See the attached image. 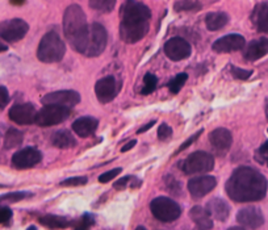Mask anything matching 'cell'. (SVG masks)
<instances>
[{
	"label": "cell",
	"mask_w": 268,
	"mask_h": 230,
	"mask_svg": "<svg viewBox=\"0 0 268 230\" xmlns=\"http://www.w3.org/2000/svg\"><path fill=\"white\" fill-rule=\"evenodd\" d=\"M268 182L262 172L248 166L234 170L225 184L227 196L236 203H253L264 199Z\"/></svg>",
	"instance_id": "6da1fadb"
},
{
	"label": "cell",
	"mask_w": 268,
	"mask_h": 230,
	"mask_svg": "<svg viewBox=\"0 0 268 230\" xmlns=\"http://www.w3.org/2000/svg\"><path fill=\"white\" fill-rule=\"evenodd\" d=\"M151 12L145 4L128 0L121 7L120 36L126 44H136L146 36L150 28Z\"/></svg>",
	"instance_id": "7a4b0ae2"
},
{
	"label": "cell",
	"mask_w": 268,
	"mask_h": 230,
	"mask_svg": "<svg viewBox=\"0 0 268 230\" xmlns=\"http://www.w3.org/2000/svg\"><path fill=\"white\" fill-rule=\"evenodd\" d=\"M108 34L105 28L99 23L88 25L86 33L75 42L72 48L86 57H99L107 48Z\"/></svg>",
	"instance_id": "3957f363"
},
{
	"label": "cell",
	"mask_w": 268,
	"mask_h": 230,
	"mask_svg": "<svg viewBox=\"0 0 268 230\" xmlns=\"http://www.w3.org/2000/svg\"><path fill=\"white\" fill-rule=\"evenodd\" d=\"M87 28L88 24H87V17L83 9L78 4L67 7L63 15V33L66 39L71 42V45H74L75 42L83 36Z\"/></svg>",
	"instance_id": "277c9868"
},
{
	"label": "cell",
	"mask_w": 268,
	"mask_h": 230,
	"mask_svg": "<svg viewBox=\"0 0 268 230\" xmlns=\"http://www.w3.org/2000/svg\"><path fill=\"white\" fill-rule=\"evenodd\" d=\"M66 53V46L58 33L48 32L40 41L39 49H37V58L41 62L53 63L60 62Z\"/></svg>",
	"instance_id": "5b68a950"
},
{
	"label": "cell",
	"mask_w": 268,
	"mask_h": 230,
	"mask_svg": "<svg viewBox=\"0 0 268 230\" xmlns=\"http://www.w3.org/2000/svg\"><path fill=\"white\" fill-rule=\"evenodd\" d=\"M152 216L162 222H173L182 215V208L176 201L168 197H157L150 204Z\"/></svg>",
	"instance_id": "8992f818"
},
{
	"label": "cell",
	"mask_w": 268,
	"mask_h": 230,
	"mask_svg": "<svg viewBox=\"0 0 268 230\" xmlns=\"http://www.w3.org/2000/svg\"><path fill=\"white\" fill-rule=\"evenodd\" d=\"M215 159L212 154L206 151H195L187 157L182 163L183 172L187 175H196V174H205L213 170Z\"/></svg>",
	"instance_id": "52a82bcc"
},
{
	"label": "cell",
	"mask_w": 268,
	"mask_h": 230,
	"mask_svg": "<svg viewBox=\"0 0 268 230\" xmlns=\"http://www.w3.org/2000/svg\"><path fill=\"white\" fill-rule=\"evenodd\" d=\"M70 116V108L49 104L37 112L36 124L40 126H53L63 123Z\"/></svg>",
	"instance_id": "ba28073f"
},
{
	"label": "cell",
	"mask_w": 268,
	"mask_h": 230,
	"mask_svg": "<svg viewBox=\"0 0 268 230\" xmlns=\"http://www.w3.org/2000/svg\"><path fill=\"white\" fill-rule=\"evenodd\" d=\"M29 25L23 18H11L0 23V39L7 42H16L27 36Z\"/></svg>",
	"instance_id": "9c48e42d"
},
{
	"label": "cell",
	"mask_w": 268,
	"mask_h": 230,
	"mask_svg": "<svg viewBox=\"0 0 268 230\" xmlns=\"http://www.w3.org/2000/svg\"><path fill=\"white\" fill-rule=\"evenodd\" d=\"M81 102V95L76 91L72 90H63V91H55V92H50L48 95H45L42 98L41 103L44 105H61V107L72 108Z\"/></svg>",
	"instance_id": "30bf717a"
},
{
	"label": "cell",
	"mask_w": 268,
	"mask_h": 230,
	"mask_svg": "<svg viewBox=\"0 0 268 230\" xmlns=\"http://www.w3.org/2000/svg\"><path fill=\"white\" fill-rule=\"evenodd\" d=\"M42 161V154L36 147H25L16 151L12 157V166L17 170H25L39 164Z\"/></svg>",
	"instance_id": "8fae6325"
},
{
	"label": "cell",
	"mask_w": 268,
	"mask_h": 230,
	"mask_svg": "<svg viewBox=\"0 0 268 230\" xmlns=\"http://www.w3.org/2000/svg\"><path fill=\"white\" fill-rule=\"evenodd\" d=\"M119 83L112 75H108V76H104L103 79L98 81L95 86V93L98 96V100L103 104L112 102L119 93Z\"/></svg>",
	"instance_id": "7c38bea8"
},
{
	"label": "cell",
	"mask_w": 268,
	"mask_h": 230,
	"mask_svg": "<svg viewBox=\"0 0 268 230\" xmlns=\"http://www.w3.org/2000/svg\"><path fill=\"white\" fill-rule=\"evenodd\" d=\"M191 53V45L180 37H174V39L168 40L164 45V54L171 61H183L189 57Z\"/></svg>",
	"instance_id": "4fadbf2b"
},
{
	"label": "cell",
	"mask_w": 268,
	"mask_h": 230,
	"mask_svg": "<svg viewBox=\"0 0 268 230\" xmlns=\"http://www.w3.org/2000/svg\"><path fill=\"white\" fill-rule=\"evenodd\" d=\"M36 108L30 103L16 104L9 109V119L18 125H29L36 123Z\"/></svg>",
	"instance_id": "5bb4252c"
},
{
	"label": "cell",
	"mask_w": 268,
	"mask_h": 230,
	"mask_svg": "<svg viewBox=\"0 0 268 230\" xmlns=\"http://www.w3.org/2000/svg\"><path fill=\"white\" fill-rule=\"evenodd\" d=\"M237 221L243 227L258 229L264 224V216L258 206H247L239 210L237 215Z\"/></svg>",
	"instance_id": "9a60e30c"
},
{
	"label": "cell",
	"mask_w": 268,
	"mask_h": 230,
	"mask_svg": "<svg viewBox=\"0 0 268 230\" xmlns=\"http://www.w3.org/2000/svg\"><path fill=\"white\" fill-rule=\"evenodd\" d=\"M216 185H217V180H216L215 177L204 175V177H197L189 180L188 182V191H189L192 197L200 199V197L206 196L209 192L213 191Z\"/></svg>",
	"instance_id": "2e32d148"
},
{
	"label": "cell",
	"mask_w": 268,
	"mask_h": 230,
	"mask_svg": "<svg viewBox=\"0 0 268 230\" xmlns=\"http://www.w3.org/2000/svg\"><path fill=\"white\" fill-rule=\"evenodd\" d=\"M246 46V40L241 34H227L213 44V50L217 53H232V51H238Z\"/></svg>",
	"instance_id": "e0dca14e"
},
{
	"label": "cell",
	"mask_w": 268,
	"mask_h": 230,
	"mask_svg": "<svg viewBox=\"0 0 268 230\" xmlns=\"http://www.w3.org/2000/svg\"><path fill=\"white\" fill-rule=\"evenodd\" d=\"M209 142L218 154H225L233 144V136L227 129L217 128L209 135Z\"/></svg>",
	"instance_id": "ac0fdd59"
},
{
	"label": "cell",
	"mask_w": 268,
	"mask_h": 230,
	"mask_svg": "<svg viewBox=\"0 0 268 230\" xmlns=\"http://www.w3.org/2000/svg\"><path fill=\"white\" fill-rule=\"evenodd\" d=\"M268 54V39L267 37H260V39L253 40L250 44H247L244 49V60L254 62Z\"/></svg>",
	"instance_id": "d6986e66"
},
{
	"label": "cell",
	"mask_w": 268,
	"mask_h": 230,
	"mask_svg": "<svg viewBox=\"0 0 268 230\" xmlns=\"http://www.w3.org/2000/svg\"><path fill=\"white\" fill-rule=\"evenodd\" d=\"M206 210L212 218H216L218 221H226L230 216V206L227 205L222 199H212L208 204H206Z\"/></svg>",
	"instance_id": "ffe728a7"
},
{
	"label": "cell",
	"mask_w": 268,
	"mask_h": 230,
	"mask_svg": "<svg viewBox=\"0 0 268 230\" xmlns=\"http://www.w3.org/2000/svg\"><path fill=\"white\" fill-rule=\"evenodd\" d=\"M99 121L93 117H81V119L75 120L72 124V130L76 133L79 137H88L93 135L98 129Z\"/></svg>",
	"instance_id": "44dd1931"
},
{
	"label": "cell",
	"mask_w": 268,
	"mask_h": 230,
	"mask_svg": "<svg viewBox=\"0 0 268 230\" xmlns=\"http://www.w3.org/2000/svg\"><path fill=\"white\" fill-rule=\"evenodd\" d=\"M189 216L196 224L197 229H212L213 227V220L212 216L206 209H204L203 206H194L189 212Z\"/></svg>",
	"instance_id": "7402d4cb"
},
{
	"label": "cell",
	"mask_w": 268,
	"mask_h": 230,
	"mask_svg": "<svg viewBox=\"0 0 268 230\" xmlns=\"http://www.w3.org/2000/svg\"><path fill=\"white\" fill-rule=\"evenodd\" d=\"M253 21L259 32L268 33V2L259 4L254 9Z\"/></svg>",
	"instance_id": "603a6c76"
},
{
	"label": "cell",
	"mask_w": 268,
	"mask_h": 230,
	"mask_svg": "<svg viewBox=\"0 0 268 230\" xmlns=\"http://www.w3.org/2000/svg\"><path fill=\"white\" fill-rule=\"evenodd\" d=\"M51 144L58 149H70L76 145L74 136L69 130H58L51 137Z\"/></svg>",
	"instance_id": "cb8c5ba5"
},
{
	"label": "cell",
	"mask_w": 268,
	"mask_h": 230,
	"mask_svg": "<svg viewBox=\"0 0 268 230\" xmlns=\"http://www.w3.org/2000/svg\"><path fill=\"white\" fill-rule=\"evenodd\" d=\"M227 23H229V16L225 12H212L208 13L205 17L206 28L212 32L222 29Z\"/></svg>",
	"instance_id": "d4e9b609"
},
{
	"label": "cell",
	"mask_w": 268,
	"mask_h": 230,
	"mask_svg": "<svg viewBox=\"0 0 268 230\" xmlns=\"http://www.w3.org/2000/svg\"><path fill=\"white\" fill-rule=\"evenodd\" d=\"M23 133L17 129H8V131L6 133V138H4V147L6 149H15V147L20 146L21 142H23Z\"/></svg>",
	"instance_id": "484cf974"
},
{
	"label": "cell",
	"mask_w": 268,
	"mask_h": 230,
	"mask_svg": "<svg viewBox=\"0 0 268 230\" xmlns=\"http://www.w3.org/2000/svg\"><path fill=\"white\" fill-rule=\"evenodd\" d=\"M40 222L42 225L48 227H54V229H60V227H67L71 222L65 217H60V216H44V217L40 218Z\"/></svg>",
	"instance_id": "4316f807"
},
{
	"label": "cell",
	"mask_w": 268,
	"mask_h": 230,
	"mask_svg": "<svg viewBox=\"0 0 268 230\" xmlns=\"http://www.w3.org/2000/svg\"><path fill=\"white\" fill-rule=\"evenodd\" d=\"M116 6V0H89V7L100 13H109Z\"/></svg>",
	"instance_id": "83f0119b"
},
{
	"label": "cell",
	"mask_w": 268,
	"mask_h": 230,
	"mask_svg": "<svg viewBox=\"0 0 268 230\" xmlns=\"http://www.w3.org/2000/svg\"><path fill=\"white\" fill-rule=\"evenodd\" d=\"M175 11L183 12V11H197L201 9V4L197 0H179L174 6Z\"/></svg>",
	"instance_id": "f1b7e54d"
},
{
	"label": "cell",
	"mask_w": 268,
	"mask_h": 230,
	"mask_svg": "<svg viewBox=\"0 0 268 230\" xmlns=\"http://www.w3.org/2000/svg\"><path fill=\"white\" fill-rule=\"evenodd\" d=\"M32 196V194L29 192H23V191H18V192H9V194L6 195H2L0 196V204L2 203H17V201L24 200L27 197Z\"/></svg>",
	"instance_id": "f546056e"
},
{
	"label": "cell",
	"mask_w": 268,
	"mask_h": 230,
	"mask_svg": "<svg viewBox=\"0 0 268 230\" xmlns=\"http://www.w3.org/2000/svg\"><path fill=\"white\" fill-rule=\"evenodd\" d=\"M143 83H145V86H143L142 91H141V93L142 95H150V93H152L155 91V88H157V84H158V79H157V76L152 74H146L145 75V79H143Z\"/></svg>",
	"instance_id": "4dcf8cb0"
},
{
	"label": "cell",
	"mask_w": 268,
	"mask_h": 230,
	"mask_svg": "<svg viewBox=\"0 0 268 230\" xmlns=\"http://www.w3.org/2000/svg\"><path fill=\"white\" fill-rule=\"evenodd\" d=\"M188 79V75L187 74H179L176 75L175 78L168 83V88L173 93H178L179 91L182 90V87L184 86V83L187 82Z\"/></svg>",
	"instance_id": "1f68e13d"
},
{
	"label": "cell",
	"mask_w": 268,
	"mask_h": 230,
	"mask_svg": "<svg viewBox=\"0 0 268 230\" xmlns=\"http://www.w3.org/2000/svg\"><path fill=\"white\" fill-rule=\"evenodd\" d=\"M255 159L258 163L268 166V142L263 144L255 152Z\"/></svg>",
	"instance_id": "d6a6232c"
},
{
	"label": "cell",
	"mask_w": 268,
	"mask_h": 230,
	"mask_svg": "<svg viewBox=\"0 0 268 230\" xmlns=\"http://www.w3.org/2000/svg\"><path fill=\"white\" fill-rule=\"evenodd\" d=\"M87 182H88V179L86 177H74L65 179L60 183V185H62V187H74V185H84Z\"/></svg>",
	"instance_id": "836d02e7"
},
{
	"label": "cell",
	"mask_w": 268,
	"mask_h": 230,
	"mask_svg": "<svg viewBox=\"0 0 268 230\" xmlns=\"http://www.w3.org/2000/svg\"><path fill=\"white\" fill-rule=\"evenodd\" d=\"M230 70H232V75L234 76V78L242 79V81H246V79H248L251 75H253V71H251V70L239 69V67H237V66H232Z\"/></svg>",
	"instance_id": "e575fe53"
},
{
	"label": "cell",
	"mask_w": 268,
	"mask_h": 230,
	"mask_svg": "<svg viewBox=\"0 0 268 230\" xmlns=\"http://www.w3.org/2000/svg\"><path fill=\"white\" fill-rule=\"evenodd\" d=\"M120 174H121V168L120 167L113 168V170H109V171H107V172L102 174V175L99 177V182L108 183V182H110V180H113L117 175H120Z\"/></svg>",
	"instance_id": "d590c367"
},
{
	"label": "cell",
	"mask_w": 268,
	"mask_h": 230,
	"mask_svg": "<svg viewBox=\"0 0 268 230\" xmlns=\"http://www.w3.org/2000/svg\"><path fill=\"white\" fill-rule=\"evenodd\" d=\"M171 136H173V129L167 124H162L158 128V138L161 141H167L170 140Z\"/></svg>",
	"instance_id": "8d00e7d4"
},
{
	"label": "cell",
	"mask_w": 268,
	"mask_h": 230,
	"mask_svg": "<svg viewBox=\"0 0 268 230\" xmlns=\"http://www.w3.org/2000/svg\"><path fill=\"white\" fill-rule=\"evenodd\" d=\"M136 180H137V179H136V178H133V177H125V178H122V179L117 180V182L113 184V187L116 189H124V188H126V187H128L129 183H134Z\"/></svg>",
	"instance_id": "74e56055"
},
{
	"label": "cell",
	"mask_w": 268,
	"mask_h": 230,
	"mask_svg": "<svg viewBox=\"0 0 268 230\" xmlns=\"http://www.w3.org/2000/svg\"><path fill=\"white\" fill-rule=\"evenodd\" d=\"M12 217V212L9 208H6V206H2L0 208V224H7V222L11 220Z\"/></svg>",
	"instance_id": "f35d334b"
},
{
	"label": "cell",
	"mask_w": 268,
	"mask_h": 230,
	"mask_svg": "<svg viewBox=\"0 0 268 230\" xmlns=\"http://www.w3.org/2000/svg\"><path fill=\"white\" fill-rule=\"evenodd\" d=\"M9 103V93L6 87L0 86V108H4Z\"/></svg>",
	"instance_id": "ab89813d"
},
{
	"label": "cell",
	"mask_w": 268,
	"mask_h": 230,
	"mask_svg": "<svg viewBox=\"0 0 268 230\" xmlns=\"http://www.w3.org/2000/svg\"><path fill=\"white\" fill-rule=\"evenodd\" d=\"M201 133H203V130H200V131H197L196 135H194V136H192V137H191V138H188V141H185L184 144H183V145H182V146L179 147V150H178V151H176V154H179V152H182V151H183V150H185V149H187V147H189V146H191V145H192V144H194L195 141H196V140H197V138H199V137H200V135H201Z\"/></svg>",
	"instance_id": "60d3db41"
},
{
	"label": "cell",
	"mask_w": 268,
	"mask_h": 230,
	"mask_svg": "<svg viewBox=\"0 0 268 230\" xmlns=\"http://www.w3.org/2000/svg\"><path fill=\"white\" fill-rule=\"evenodd\" d=\"M91 225H93V217H91L89 215H84L83 218L81 220V222H79V226L78 227L84 229V227H89Z\"/></svg>",
	"instance_id": "b9f144b4"
},
{
	"label": "cell",
	"mask_w": 268,
	"mask_h": 230,
	"mask_svg": "<svg viewBox=\"0 0 268 230\" xmlns=\"http://www.w3.org/2000/svg\"><path fill=\"white\" fill-rule=\"evenodd\" d=\"M136 144H137V141H136V140H131V141H129L128 144H126V145H124V146H122L121 151H122V152H126V151H129V150H130V149H133V147L136 146Z\"/></svg>",
	"instance_id": "7bdbcfd3"
},
{
	"label": "cell",
	"mask_w": 268,
	"mask_h": 230,
	"mask_svg": "<svg viewBox=\"0 0 268 230\" xmlns=\"http://www.w3.org/2000/svg\"><path fill=\"white\" fill-rule=\"evenodd\" d=\"M154 125H155V121H150L149 124H146V125H143L141 129H138L137 133H138V135H142L143 131H147L150 128H151V126H154Z\"/></svg>",
	"instance_id": "ee69618b"
},
{
	"label": "cell",
	"mask_w": 268,
	"mask_h": 230,
	"mask_svg": "<svg viewBox=\"0 0 268 230\" xmlns=\"http://www.w3.org/2000/svg\"><path fill=\"white\" fill-rule=\"evenodd\" d=\"M11 3H12L13 6H21V4L25 3V0H11Z\"/></svg>",
	"instance_id": "f6af8a7d"
},
{
	"label": "cell",
	"mask_w": 268,
	"mask_h": 230,
	"mask_svg": "<svg viewBox=\"0 0 268 230\" xmlns=\"http://www.w3.org/2000/svg\"><path fill=\"white\" fill-rule=\"evenodd\" d=\"M8 50V46L6 45V44H3V42L0 41V53H3V51Z\"/></svg>",
	"instance_id": "bcb514c9"
},
{
	"label": "cell",
	"mask_w": 268,
	"mask_h": 230,
	"mask_svg": "<svg viewBox=\"0 0 268 230\" xmlns=\"http://www.w3.org/2000/svg\"><path fill=\"white\" fill-rule=\"evenodd\" d=\"M265 114H267V119H268V99L265 100Z\"/></svg>",
	"instance_id": "7dc6e473"
}]
</instances>
